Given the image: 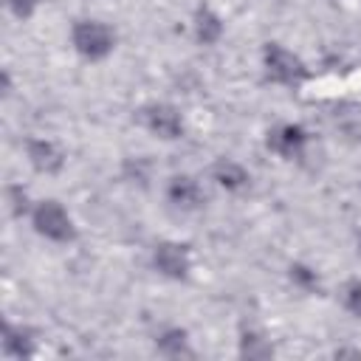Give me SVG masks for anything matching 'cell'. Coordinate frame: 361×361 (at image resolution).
Returning <instances> with one entry per match:
<instances>
[{
    "label": "cell",
    "instance_id": "cell-1",
    "mask_svg": "<svg viewBox=\"0 0 361 361\" xmlns=\"http://www.w3.org/2000/svg\"><path fill=\"white\" fill-rule=\"evenodd\" d=\"M113 31L104 23H93V20H82L73 25V45L82 56L87 59H102L110 54L113 48Z\"/></svg>",
    "mask_w": 361,
    "mask_h": 361
},
{
    "label": "cell",
    "instance_id": "cell-2",
    "mask_svg": "<svg viewBox=\"0 0 361 361\" xmlns=\"http://www.w3.org/2000/svg\"><path fill=\"white\" fill-rule=\"evenodd\" d=\"M34 226H37L39 234H45L51 240H59V243L73 240V223H71V217L65 214V209L56 200H45V203L37 206Z\"/></svg>",
    "mask_w": 361,
    "mask_h": 361
},
{
    "label": "cell",
    "instance_id": "cell-3",
    "mask_svg": "<svg viewBox=\"0 0 361 361\" xmlns=\"http://www.w3.org/2000/svg\"><path fill=\"white\" fill-rule=\"evenodd\" d=\"M265 68H268V76L282 82V85H296V82H302L307 76L305 65L290 51H285L279 45H268L265 48Z\"/></svg>",
    "mask_w": 361,
    "mask_h": 361
},
{
    "label": "cell",
    "instance_id": "cell-4",
    "mask_svg": "<svg viewBox=\"0 0 361 361\" xmlns=\"http://www.w3.org/2000/svg\"><path fill=\"white\" fill-rule=\"evenodd\" d=\"M141 121L158 133L161 138H178L180 135V116L169 104H149L141 110Z\"/></svg>",
    "mask_w": 361,
    "mask_h": 361
},
{
    "label": "cell",
    "instance_id": "cell-5",
    "mask_svg": "<svg viewBox=\"0 0 361 361\" xmlns=\"http://www.w3.org/2000/svg\"><path fill=\"white\" fill-rule=\"evenodd\" d=\"M155 265H158V271L166 274V276H175V279L186 276V271H189V251H186V245L161 243V245L155 248Z\"/></svg>",
    "mask_w": 361,
    "mask_h": 361
},
{
    "label": "cell",
    "instance_id": "cell-6",
    "mask_svg": "<svg viewBox=\"0 0 361 361\" xmlns=\"http://www.w3.org/2000/svg\"><path fill=\"white\" fill-rule=\"evenodd\" d=\"M28 158L34 164V169L39 172H59L62 166V152L51 144V141H28Z\"/></svg>",
    "mask_w": 361,
    "mask_h": 361
},
{
    "label": "cell",
    "instance_id": "cell-7",
    "mask_svg": "<svg viewBox=\"0 0 361 361\" xmlns=\"http://www.w3.org/2000/svg\"><path fill=\"white\" fill-rule=\"evenodd\" d=\"M169 200L180 209H195V206H200L203 195H200V186L192 178L180 175V178H172V183H169Z\"/></svg>",
    "mask_w": 361,
    "mask_h": 361
},
{
    "label": "cell",
    "instance_id": "cell-8",
    "mask_svg": "<svg viewBox=\"0 0 361 361\" xmlns=\"http://www.w3.org/2000/svg\"><path fill=\"white\" fill-rule=\"evenodd\" d=\"M305 130L302 127H296V124H288V127H279L276 133H271V138H268V147H274L276 152H282V155H296L299 149H302V144H305Z\"/></svg>",
    "mask_w": 361,
    "mask_h": 361
},
{
    "label": "cell",
    "instance_id": "cell-9",
    "mask_svg": "<svg viewBox=\"0 0 361 361\" xmlns=\"http://www.w3.org/2000/svg\"><path fill=\"white\" fill-rule=\"evenodd\" d=\"M214 180L220 183V186H226V189H240V186H245V180H248V175H245V169L240 166V164H234V161H217L214 164Z\"/></svg>",
    "mask_w": 361,
    "mask_h": 361
},
{
    "label": "cell",
    "instance_id": "cell-10",
    "mask_svg": "<svg viewBox=\"0 0 361 361\" xmlns=\"http://www.w3.org/2000/svg\"><path fill=\"white\" fill-rule=\"evenodd\" d=\"M195 20H197V23H195V31H197V39H200L203 45H212V42L220 39L223 25H220V17H217V14H212L209 8H200Z\"/></svg>",
    "mask_w": 361,
    "mask_h": 361
},
{
    "label": "cell",
    "instance_id": "cell-11",
    "mask_svg": "<svg viewBox=\"0 0 361 361\" xmlns=\"http://www.w3.org/2000/svg\"><path fill=\"white\" fill-rule=\"evenodd\" d=\"M3 347H6V353H11V355H28L31 353V338H28V333H23V330H14V327H6V338H3Z\"/></svg>",
    "mask_w": 361,
    "mask_h": 361
},
{
    "label": "cell",
    "instance_id": "cell-12",
    "mask_svg": "<svg viewBox=\"0 0 361 361\" xmlns=\"http://www.w3.org/2000/svg\"><path fill=\"white\" fill-rule=\"evenodd\" d=\"M183 344H186V336H183L180 330H172V333H166V336L161 338V350H166L169 355H180V353H186Z\"/></svg>",
    "mask_w": 361,
    "mask_h": 361
},
{
    "label": "cell",
    "instance_id": "cell-13",
    "mask_svg": "<svg viewBox=\"0 0 361 361\" xmlns=\"http://www.w3.org/2000/svg\"><path fill=\"white\" fill-rule=\"evenodd\" d=\"M243 353H245L248 358H265V355H271V347H268L262 338H257V336H245Z\"/></svg>",
    "mask_w": 361,
    "mask_h": 361
},
{
    "label": "cell",
    "instance_id": "cell-14",
    "mask_svg": "<svg viewBox=\"0 0 361 361\" xmlns=\"http://www.w3.org/2000/svg\"><path fill=\"white\" fill-rule=\"evenodd\" d=\"M344 302H347V307H350L355 316H361V282H350V285H347Z\"/></svg>",
    "mask_w": 361,
    "mask_h": 361
},
{
    "label": "cell",
    "instance_id": "cell-15",
    "mask_svg": "<svg viewBox=\"0 0 361 361\" xmlns=\"http://www.w3.org/2000/svg\"><path fill=\"white\" fill-rule=\"evenodd\" d=\"M8 6H11V11H14L17 17H28V14L34 11L37 0H8Z\"/></svg>",
    "mask_w": 361,
    "mask_h": 361
},
{
    "label": "cell",
    "instance_id": "cell-16",
    "mask_svg": "<svg viewBox=\"0 0 361 361\" xmlns=\"http://www.w3.org/2000/svg\"><path fill=\"white\" fill-rule=\"evenodd\" d=\"M8 197L14 200V214H23L25 212V195H20V189H8Z\"/></svg>",
    "mask_w": 361,
    "mask_h": 361
}]
</instances>
